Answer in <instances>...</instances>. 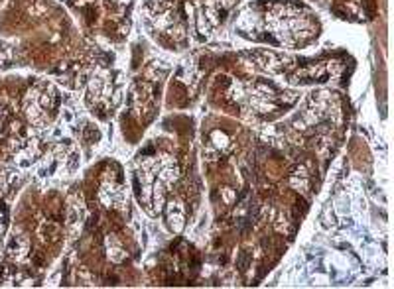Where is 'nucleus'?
I'll use <instances>...</instances> for the list:
<instances>
[{
  "mask_svg": "<svg viewBox=\"0 0 394 289\" xmlns=\"http://www.w3.org/2000/svg\"><path fill=\"white\" fill-rule=\"evenodd\" d=\"M0 256H2V236H0Z\"/></svg>",
  "mask_w": 394,
  "mask_h": 289,
  "instance_id": "8",
  "label": "nucleus"
},
{
  "mask_svg": "<svg viewBox=\"0 0 394 289\" xmlns=\"http://www.w3.org/2000/svg\"><path fill=\"white\" fill-rule=\"evenodd\" d=\"M107 252H109V258L112 262H120V260H124L127 258V252H124V248L120 242H117L115 238H107Z\"/></svg>",
  "mask_w": 394,
  "mask_h": 289,
  "instance_id": "6",
  "label": "nucleus"
},
{
  "mask_svg": "<svg viewBox=\"0 0 394 289\" xmlns=\"http://www.w3.org/2000/svg\"><path fill=\"white\" fill-rule=\"evenodd\" d=\"M265 26L278 44L288 47L312 42L318 36V20L308 8L292 2H270L265 8Z\"/></svg>",
  "mask_w": 394,
  "mask_h": 289,
  "instance_id": "2",
  "label": "nucleus"
},
{
  "mask_svg": "<svg viewBox=\"0 0 394 289\" xmlns=\"http://www.w3.org/2000/svg\"><path fill=\"white\" fill-rule=\"evenodd\" d=\"M124 187L119 179L115 177H105L99 187V199L105 207L120 208L124 205Z\"/></svg>",
  "mask_w": 394,
  "mask_h": 289,
  "instance_id": "4",
  "label": "nucleus"
},
{
  "mask_svg": "<svg viewBox=\"0 0 394 289\" xmlns=\"http://www.w3.org/2000/svg\"><path fill=\"white\" fill-rule=\"evenodd\" d=\"M164 208H166V218H168L170 226L174 228L175 232H180L185 225L184 203H182V201H170V203H166Z\"/></svg>",
  "mask_w": 394,
  "mask_h": 289,
  "instance_id": "5",
  "label": "nucleus"
},
{
  "mask_svg": "<svg viewBox=\"0 0 394 289\" xmlns=\"http://www.w3.org/2000/svg\"><path fill=\"white\" fill-rule=\"evenodd\" d=\"M180 177V165L174 155L152 154L138 162V199L150 215L164 211L166 197Z\"/></svg>",
  "mask_w": 394,
  "mask_h": 289,
  "instance_id": "1",
  "label": "nucleus"
},
{
  "mask_svg": "<svg viewBox=\"0 0 394 289\" xmlns=\"http://www.w3.org/2000/svg\"><path fill=\"white\" fill-rule=\"evenodd\" d=\"M278 95H282V93H278L274 87L255 83L245 93V100H247V105L253 110H257L260 114H268V112H274V110L280 109L282 100H280Z\"/></svg>",
  "mask_w": 394,
  "mask_h": 289,
  "instance_id": "3",
  "label": "nucleus"
},
{
  "mask_svg": "<svg viewBox=\"0 0 394 289\" xmlns=\"http://www.w3.org/2000/svg\"><path fill=\"white\" fill-rule=\"evenodd\" d=\"M10 256H12L14 260H22V258H26L28 256L26 238H18V240H14V244L10 246Z\"/></svg>",
  "mask_w": 394,
  "mask_h": 289,
  "instance_id": "7",
  "label": "nucleus"
}]
</instances>
